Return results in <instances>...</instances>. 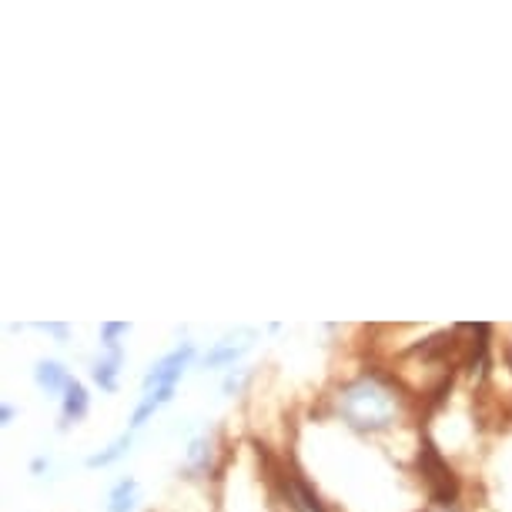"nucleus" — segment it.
I'll list each match as a JSON object with an SVG mask.
<instances>
[{
	"instance_id": "f257e3e1",
	"label": "nucleus",
	"mask_w": 512,
	"mask_h": 512,
	"mask_svg": "<svg viewBox=\"0 0 512 512\" xmlns=\"http://www.w3.org/2000/svg\"><path fill=\"white\" fill-rule=\"evenodd\" d=\"M338 415L359 432H382L399 422L402 395L379 372H365L338 392Z\"/></svg>"
},
{
	"instance_id": "f03ea898",
	"label": "nucleus",
	"mask_w": 512,
	"mask_h": 512,
	"mask_svg": "<svg viewBox=\"0 0 512 512\" xmlns=\"http://www.w3.org/2000/svg\"><path fill=\"white\" fill-rule=\"evenodd\" d=\"M419 472L425 476V486H429L432 499L439 502V506H452L459 496V479L456 472L446 466V459L439 456V449L432 446L429 439L419 446Z\"/></svg>"
},
{
	"instance_id": "7ed1b4c3",
	"label": "nucleus",
	"mask_w": 512,
	"mask_h": 512,
	"mask_svg": "<svg viewBox=\"0 0 512 512\" xmlns=\"http://www.w3.org/2000/svg\"><path fill=\"white\" fill-rule=\"evenodd\" d=\"M191 359H195V345L185 342L178 345V349H171L164 359H158L148 369V375H144V392L151 389H175V385L181 382V375H185V369L191 365Z\"/></svg>"
},
{
	"instance_id": "20e7f679",
	"label": "nucleus",
	"mask_w": 512,
	"mask_h": 512,
	"mask_svg": "<svg viewBox=\"0 0 512 512\" xmlns=\"http://www.w3.org/2000/svg\"><path fill=\"white\" fill-rule=\"evenodd\" d=\"M251 332H238V335H228L205 355V365L208 369H225V365H235V359H241L248 349H251Z\"/></svg>"
},
{
	"instance_id": "39448f33",
	"label": "nucleus",
	"mask_w": 512,
	"mask_h": 512,
	"mask_svg": "<svg viewBox=\"0 0 512 512\" xmlns=\"http://www.w3.org/2000/svg\"><path fill=\"white\" fill-rule=\"evenodd\" d=\"M34 379H37V385H41V389H44L47 395L67 392V385L74 382L71 375H67V369H64L61 362H37Z\"/></svg>"
},
{
	"instance_id": "423d86ee",
	"label": "nucleus",
	"mask_w": 512,
	"mask_h": 512,
	"mask_svg": "<svg viewBox=\"0 0 512 512\" xmlns=\"http://www.w3.org/2000/svg\"><path fill=\"white\" fill-rule=\"evenodd\" d=\"M171 395H175V389H151V392H144L141 402H138V409H134V415H131V429H144L151 415L158 412L161 405L171 402Z\"/></svg>"
},
{
	"instance_id": "0eeeda50",
	"label": "nucleus",
	"mask_w": 512,
	"mask_h": 512,
	"mask_svg": "<svg viewBox=\"0 0 512 512\" xmlns=\"http://www.w3.org/2000/svg\"><path fill=\"white\" fill-rule=\"evenodd\" d=\"M88 389H84L81 382H71L67 385V392H64V409H61V422L64 425H71V422H81L84 415H88Z\"/></svg>"
},
{
	"instance_id": "6e6552de",
	"label": "nucleus",
	"mask_w": 512,
	"mask_h": 512,
	"mask_svg": "<svg viewBox=\"0 0 512 512\" xmlns=\"http://www.w3.org/2000/svg\"><path fill=\"white\" fill-rule=\"evenodd\" d=\"M121 362H124V352H121V349H111V352H108V359H98V362H94L91 375H94V382H98L104 392H114V389H118Z\"/></svg>"
},
{
	"instance_id": "1a4fd4ad",
	"label": "nucleus",
	"mask_w": 512,
	"mask_h": 512,
	"mask_svg": "<svg viewBox=\"0 0 512 512\" xmlns=\"http://www.w3.org/2000/svg\"><path fill=\"white\" fill-rule=\"evenodd\" d=\"M138 506V482L118 479L108 492V512H134Z\"/></svg>"
},
{
	"instance_id": "9d476101",
	"label": "nucleus",
	"mask_w": 512,
	"mask_h": 512,
	"mask_svg": "<svg viewBox=\"0 0 512 512\" xmlns=\"http://www.w3.org/2000/svg\"><path fill=\"white\" fill-rule=\"evenodd\" d=\"M128 449H131V436H121V439H114L108 449L104 452H94V456L88 459V469H104V466H114L121 456H128Z\"/></svg>"
},
{
	"instance_id": "9b49d317",
	"label": "nucleus",
	"mask_w": 512,
	"mask_h": 512,
	"mask_svg": "<svg viewBox=\"0 0 512 512\" xmlns=\"http://www.w3.org/2000/svg\"><path fill=\"white\" fill-rule=\"evenodd\" d=\"M292 506H295V512H325V506L318 502L315 492L298 479H292Z\"/></svg>"
},
{
	"instance_id": "f8f14e48",
	"label": "nucleus",
	"mask_w": 512,
	"mask_h": 512,
	"mask_svg": "<svg viewBox=\"0 0 512 512\" xmlns=\"http://www.w3.org/2000/svg\"><path fill=\"white\" fill-rule=\"evenodd\" d=\"M131 332V325H124V322H108V325H101V342H104V349H121L118 345V338L121 335H128Z\"/></svg>"
},
{
	"instance_id": "ddd939ff",
	"label": "nucleus",
	"mask_w": 512,
	"mask_h": 512,
	"mask_svg": "<svg viewBox=\"0 0 512 512\" xmlns=\"http://www.w3.org/2000/svg\"><path fill=\"white\" fill-rule=\"evenodd\" d=\"M208 456H211L208 439L191 442V449H188V462H191V466H201V469H205V466H208Z\"/></svg>"
},
{
	"instance_id": "4468645a",
	"label": "nucleus",
	"mask_w": 512,
	"mask_h": 512,
	"mask_svg": "<svg viewBox=\"0 0 512 512\" xmlns=\"http://www.w3.org/2000/svg\"><path fill=\"white\" fill-rule=\"evenodd\" d=\"M44 332H51V335H57V338H64V335H67V325H44Z\"/></svg>"
},
{
	"instance_id": "2eb2a0df",
	"label": "nucleus",
	"mask_w": 512,
	"mask_h": 512,
	"mask_svg": "<svg viewBox=\"0 0 512 512\" xmlns=\"http://www.w3.org/2000/svg\"><path fill=\"white\" fill-rule=\"evenodd\" d=\"M0 419H4V425H11V419H14V409H11V405H4V409H0Z\"/></svg>"
}]
</instances>
